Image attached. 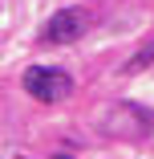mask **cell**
Wrapping results in <instances>:
<instances>
[{
  "instance_id": "6da1fadb",
  "label": "cell",
  "mask_w": 154,
  "mask_h": 159,
  "mask_svg": "<svg viewBox=\"0 0 154 159\" xmlns=\"http://www.w3.org/2000/svg\"><path fill=\"white\" fill-rule=\"evenodd\" d=\"M24 90L37 102H65L73 94V78L53 66H33V70H24Z\"/></svg>"
},
{
  "instance_id": "7a4b0ae2",
  "label": "cell",
  "mask_w": 154,
  "mask_h": 159,
  "mask_svg": "<svg viewBox=\"0 0 154 159\" xmlns=\"http://www.w3.org/2000/svg\"><path fill=\"white\" fill-rule=\"evenodd\" d=\"M106 131L118 139H146V135H154V114L134 102H118L106 114Z\"/></svg>"
},
{
  "instance_id": "3957f363",
  "label": "cell",
  "mask_w": 154,
  "mask_h": 159,
  "mask_svg": "<svg viewBox=\"0 0 154 159\" xmlns=\"http://www.w3.org/2000/svg\"><path fill=\"white\" fill-rule=\"evenodd\" d=\"M85 29H89V16L81 8H61L45 20L41 29V45H69L77 37H85Z\"/></svg>"
},
{
  "instance_id": "277c9868",
  "label": "cell",
  "mask_w": 154,
  "mask_h": 159,
  "mask_svg": "<svg viewBox=\"0 0 154 159\" xmlns=\"http://www.w3.org/2000/svg\"><path fill=\"white\" fill-rule=\"evenodd\" d=\"M150 61H154V41H150L146 49H138V53H134V57L126 61V74H142V70L150 66Z\"/></svg>"
},
{
  "instance_id": "5b68a950",
  "label": "cell",
  "mask_w": 154,
  "mask_h": 159,
  "mask_svg": "<svg viewBox=\"0 0 154 159\" xmlns=\"http://www.w3.org/2000/svg\"><path fill=\"white\" fill-rule=\"evenodd\" d=\"M57 159H73V155H57Z\"/></svg>"
}]
</instances>
